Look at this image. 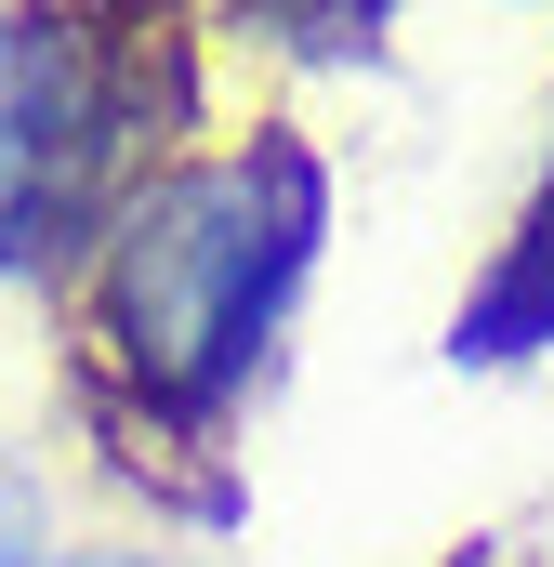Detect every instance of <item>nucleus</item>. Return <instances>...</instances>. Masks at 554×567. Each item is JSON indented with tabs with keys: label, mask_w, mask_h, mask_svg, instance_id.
Listing matches in <instances>:
<instances>
[{
	"label": "nucleus",
	"mask_w": 554,
	"mask_h": 567,
	"mask_svg": "<svg viewBox=\"0 0 554 567\" xmlns=\"http://www.w3.org/2000/svg\"><path fill=\"white\" fill-rule=\"evenodd\" d=\"M330 238V158L304 133L172 145L80 251V410L133 475H198L277 370V330Z\"/></svg>",
	"instance_id": "f257e3e1"
},
{
	"label": "nucleus",
	"mask_w": 554,
	"mask_h": 567,
	"mask_svg": "<svg viewBox=\"0 0 554 567\" xmlns=\"http://www.w3.org/2000/svg\"><path fill=\"white\" fill-rule=\"evenodd\" d=\"M198 0H13L0 13V278L80 265L185 133Z\"/></svg>",
	"instance_id": "f03ea898"
},
{
	"label": "nucleus",
	"mask_w": 554,
	"mask_h": 567,
	"mask_svg": "<svg viewBox=\"0 0 554 567\" xmlns=\"http://www.w3.org/2000/svg\"><path fill=\"white\" fill-rule=\"evenodd\" d=\"M449 357L462 370H515V357H554V145L502 225V265L475 278V303L449 317Z\"/></svg>",
	"instance_id": "7ed1b4c3"
},
{
	"label": "nucleus",
	"mask_w": 554,
	"mask_h": 567,
	"mask_svg": "<svg viewBox=\"0 0 554 567\" xmlns=\"http://www.w3.org/2000/svg\"><path fill=\"white\" fill-rule=\"evenodd\" d=\"M238 13H252V27H265L277 53H370V40H383V13H397V0H238Z\"/></svg>",
	"instance_id": "20e7f679"
},
{
	"label": "nucleus",
	"mask_w": 554,
	"mask_h": 567,
	"mask_svg": "<svg viewBox=\"0 0 554 567\" xmlns=\"http://www.w3.org/2000/svg\"><path fill=\"white\" fill-rule=\"evenodd\" d=\"M93 567H145V555H93Z\"/></svg>",
	"instance_id": "39448f33"
}]
</instances>
